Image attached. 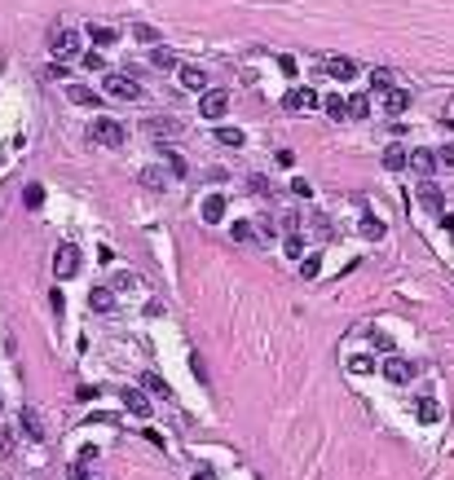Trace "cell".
Listing matches in <instances>:
<instances>
[{
    "label": "cell",
    "instance_id": "cell-22",
    "mask_svg": "<svg viewBox=\"0 0 454 480\" xmlns=\"http://www.w3.org/2000/svg\"><path fill=\"white\" fill-rule=\"evenodd\" d=\"M89 40L106 48V44H115V40H119V31H115V27H89Z\"/></svg>",
    "mask_w": 454,
    "mask_h": 480
},
{
    "label": "cell",
    "instance_id": "cell-28",
    "mask_svg": "<svg viewBox=\"0 0 454 480\" xmlns=\"http://www.w3.org/2000/svg\"><path fill=\"white\" fill-rule=\"evenodd\" d=\"M141 185H150V190H163V168H146V172H141Z\"/></svg>",
    "mask_w": 454,
    "mask_h": 480
},
{
    "label": "cell",
    "instance_id": "cell-27",
    "mask_svg": "<svg viewBox=\"0 0 454 480\" xmlns=\"http://www.w3.org/2000/svg\"><path fill=\"white\" fill-rule=\"evenodd\" d=\"M150 62H155L159 71H176V58L168 53V48H155V53H150Z\"/></svg>",
    "mask_w": 454,
    "mask_h": 480
},
{
    "label": "cell",
    "instance_id": "cell-4",
    "mask_svg": "<svg viewBox=\"0 0 454 480\" xmlns=\"http://www.w3.org/2000/svg\"><path fill=\"white\" fill-rule=\"evenodd\" d=\"M198 111H203V119H221L225 111H230V93H221V88L203 93V102H198Z\"/></svg>",
    "mask_w": 454,
    "mask_h": 480
},
{
    "label": "cell",
    "instance_id": "cell-41",
    "mask_svg": "<svg viewBox=\"0 0 454 480\" xmlns=\"http://www.w3.org/2000/svg\"><path fill=\"white\" fill-rule=\"evenodd\" d=\"M163 159H168V168H172L176 176H186V159H181V155H163Z\"/></svg>",
    "mask_w": 454,
    "mask_h": 480
},
{
    "label": "cell",
    "instance_id": "cell-31",
    "mask_svg": "<svg viewBox=\"0 0 454 480\" xmlns=\"http://www.w3.org/2000/svg\"><path fill=\"white\" fill-rule=\"evenodd\" d=\"M22 203H27V208H40V203H44V185H27V190H22Z\"/></svg>",
    "mask_w": 454,
    "mask_h": 480
},
{
    "label": "cell",
    "instance_id": "cell-25",
    "mask_svg": "<svg viewBox=\"0 0 454 480\" xmlns=\"http://www.w3.org/2000/svg\"><path fill=\"white\" fill-rule=\"evenodd\" d=\"M322 111H326V115H331V119L340 123V119H344V97H340V93H331V97L322 102Z\"/></svg>",
    "mask_w": 454,
    "mask_h": 480
},
{
    "label": "cell",
    "instance_id": "cell-16",
    "mask_svg": "<svg viewBox=\"0 0 454 480\" xmlns=\"http://www.w3.org/2000/svg\"><path fill=\"white\" fill-rule=\"evenodd\" d=\"M176 133H181V123H176V119H150V137H155V141L176 137Z\"/></svg>",
    "mask_w": 454,
    "mask_h": 480
},
{
    "label": "cell",
    "instance_id": "cell-36",
    "mask_svg": "<svg viewBox=\"0 0 454 480\" xmlns=\"http://www.w3.org/2000/svg\"><path fill=\"white\" fill-rule=\"evenodd\" d=\"M287 256H291V260L305 256V242H300V234H287Z\"/></svg>",
    "mask_w": 454,
    "mask_h": 480
},
{
    "label": "cell",
    "instance_id": "cell-7",
    "mask_svg": "<svg viewBox=\"0 0 454 480\" xmlns=\"http://www.w3.org/2000/svg\"><path fill=\"white\" fill-rule=\"evenodd\" d=\"M123 406H128V414H137V419H150V397L146 392H137V388H123Z\"/></svg>",
    "mask_w": 454,
    "mask_h": 480
},
{
    "label": "cell",
    "instance_id": "cell-14",
    "mask_svg": "<svg viewBox=\"0 0 454 480\" xmlns=\"http://www.w3.org/2000/svg\"><path fill=\"white\" fill-rule=\"evenodd\" d=\"M326 75H336V80H353V75H358V62H353V58H331V62H326Z\"/></svg>",
    "mask_w": 454,
    "mask_h": 480
},
{
    "label": "cell",
    "instance_id": "cell-1",
    "mask_svg": "<svg viewBox=\"0 0 454 480\" xmlns=\"http://www.w3.org/2000/svg\"><path fill=\"white\" fill-rule=\"evenodd\" d=\"M89 137H93L97 145H111V150H115V145H123L128 128H123L119 119H106V115H102V119H93V123H89Z\"/></svg>",
    "mask_w": 454,
    "mask_h": 480
},
{
    "label": "cell",
    "instance_id": "cell-33",
    "mask_svg": "<svg viewBox=\"0 0 454 480\" xmlns=\"http://www.w3.org/2000/svg\"><path fill=\"white\" fill-rule=\"evenodd\" d=\"M300 260H305V265H300V273H305V277H318L322 273V256H300Z\"/></svg>",
    "mask_w": 454,
    "mask_h": 480
},
{
    "label": "cell",
    "instance_id": "cell-26",
    "mask_svg": "<svg viewBox=\"0 0 454 480\" xmlns=\"http://www.w3.org/2000/svg\"><path fill=\"white\" fill-rule=\"evenodd\" d=\"M251 230H256V225H251V220H234V225H230L234 242H251Z\"/></svg>",
    "mask_w": 454,
    "mask_h": 480
},
{
    "label": "cell",
    "instance_id": "cell-32",
    "mask_svg": "<svg viewBox=\"0 0 454 480\" xmlns=\"http://www.w3.org/2000/svg\"><path fill=\"white\" fill-rule=\"evenodd\" d=\"M133 36H137L141 44H155V40H159V31L150 27V22H137V27H133Z\"/></svg>",
    "mask_w": 454,
    "mask_h": 480
},
{
    "label": "cell",
    "instance_id": "cell-5",
    "mask_svg": "<svg viewBox=\"0 0 454 480\" xmlns=\"http://www.w3.org/2000/svg\"><path fill=\"white\" fill-rule=\"evenodd\" d=\"M384 379H393V384H410V379H415V366H410L406 357H397V352H393V357L384 362Z\"/></svg>",
    "mask_w": 454,
    "mask_h": 480
},
{
    "label": "cell",
    "instance_id": "cell-23",
    "mask_svg": "<svg viewBox=\"0 0 454 480\" xmlns=\"http://www.w3.org/2000/svg\"><path fill=\"white\" fill-rule=\"evenodd\" d=\"M247 190L256 194V198H269V194H273V185H269V176H261V172H256V176H247Z\"/></svg>",
    "mask_w": 454,
    "mask_h": 480
},
{
    "label": "cell",
    "instance_id": "cell-40",
    "mask_svg": "<svg viewBox=\"0 0 454 480\" xmlns=\"http://www.w3.org/2000/svg\"><path fill=\"white\" fill-rule=\"evenodd\" d=\"M291 194H296V198H309V194H313V185L305 181V176H296V181H291Z\"/></svg>",
    "mask_w": 454,
    "mask_h": 480
},
{
    "label": "cell",
    "instance_id": "cell-19",
    "mask_svg": "<svg viewBox=\"0 0 454 480\" xmlns=\"http://www.w3.org/2000/svg\"><path fill=\"white\" fill-rule=\"evenodd\" d=\"M66 97H71L75 106H97V93H93V88H84V84H71V88H66Z\"/></svg>",
    "mask_w": 454,
    "mask_h": 480
},
{
    "label": "cell",
    "instance_id": "cell-34",
    "mask_svg": "<svg viewBox=\"0 0 454 480\" xmlns=\"http://www.w3.org/2000/svg\"><path fill=\"white\" fill-rule=\"evenodd\" d=\"M348 370H353V374H375V362H370V357H353Z\"/></svg>",
    "mask_w": 454,
    "mask_h": 480
},
{
    "label": "cell",
    "instance_id": "cell-24",
    "mask_svg": "<svg viewBox=\"0 0 454 480\" xmlns=\"http://www.w3.org/2000/svg\"><path fill=\"white\" fill-rule=\"evenodd\" d=\"M141 384H146V392H155V397H163V401L172 397V388L163 384V379H159V374H146V379H141Z\"/></svg>",
    "mask_w": 454,
    "mask_h": 480
},
{
    "label": "cell",
    "instance_id": "cell-37",
    "mask_svg": "<svg viewBox=\"0 0 454 480\" xmlns=\"http://www.w3.org/2000/svg\"><path fill=\"white\" fill-rule=\"evenodd\" d=\"M9 454H14V432H9V427H0V459H9Z\"/></svg>",
    "mask_w": 454,
    "mask_h": 480
},
{
    "label": "cell",
    "instance_id": "cell-10",
    "mask_svg": "<svg viewBox=\"0 0 454 480\" xmlns=\"http://www.w3.org/2000/svg\"><path fill=\"white\" fill-rule=\"evenodd\" d=\"M406 106H410V93L406 88H384V111L388 115H401Z\"/></svg>",
    "mask_w": 454,
    "mask_h": 480
},
{
    "label": "cell",
    "instance_id": "cell-38",
    "mask_svg": "<svg viewBox=\"0 0 454 480\" xmlns=\"http://www.w3.org/2000/svg\"><path fill=\"white\" fill-rule=\"evenodd\" d=\"M370 344L380 348V352H388V357H393V335H384V331H375V335H370Z\"/></svg>",
    "mask_w": 454,
    "mask_h": 480
},
{
    "label": "cell",
    "instance_id": "cell-18",
    "mask_svg": "<svg viewBox=\"0 0 454 480\" xmlns=\"http://www.w3.org/2000/svg\"><path fill=\"white\" fill-rule=\"evenodd\" d=\"M370 115V97H348L344 102V119H366Z\"/></svg>",
    "mask_w": 454,
    "mask_h": 480
},
{
    "label": "cell",
    "instance_id": "cell-9",
    "mask_svg": "<svg viewBox=\"0 0 454 480\" xmlns=\"http://www.w3.org/2000/svg\"><path fill=\"white\" fill-rule=\"evenodd\" d=\"M89 309L111 313V309H115V291H111V287H93V291H89Z\"/></svg>",
    "mask_w": 454,
    "mask_h": 480
},
{
    "label": "cell",
    "instance_id": "cell-3",
    "mask_svg": "<svg viewBox=\"0 0 454 480\" xmlns=\"http://www.w3.org/2000/svg\"><path fill=\"white\" fill-rule=\"evenodd\" d=\"M106 93H111V97H123V102H133V97H141L137 80H133V75H119V71H111V75H106Z\"/></svg>",
    "mask_w": 454,
    "mask_h": 480
},
{
    "label": "cell",
    "instance_id": "cell-17",
    "mask_svg": "<svg viewBox=\"0 0 454 480\" xmlns=\"http://www.w3.org/2000/svg\"><path fill=\"white\" fill-rule=\"evenodd\" d=\"M415 414H419L423 423H437V419H441V406H437L433 397H419V401H415Z\"/></svg>",
    "mask_w": 454,
    "mask_h": 480
},
{
    "label": "cell",
    "instance_id": "cell-29",
    "mask_svg": "<svg viewBox=\"0 0 454 480\" xmlns=\"http://www.w3.org/2000/svg\"><path fill=\"white\" fill-rule=\"evenodd\" d=\"M362 234H366V238H384V220H380V216H366V220H362Z\"/></svg>",
    "mask_w": 454,
    "mask_h": 480
},
{
    "label": "cell",
    "instance_id": "cell-35",
    "mask_svg": "<svg viewBox=\"0 0 454 480\" xmlns=\"http://www.w3.org/2000/svg\"><path fill=\"white\" fill-rule=\"evenodd\" d=\"M313 238H331V220H326V216H313Z\"/></svg>",
    "mask_w": 454,
    "mask_h": 480
},
{
    "label": "cell",
    "instance_id": "cell-42",
    "mask_svg": "<svg viewBox=\"0 0 454 480\" xmlns=\"http://www.w3.org/2000/svg\"><path fill=\"white\" fill-rule=\"evenodd\" d=\"M283 230H287V234H296V230H300V216H296V212H287V216H283Z\"/></svg>",
    "mask_w": 454,
    "mask_h": 480
},
{
    "label": "cell",
    "instance_id": "cell-39",
    "mask_svg": "<svg viewBox=\"0 0 454 480\" xmlns=\"http://www.w3.org/2000/svg\"><path fill=\"white\" fill-rule=\"evenodd\" d=\"M370 88H393V75L388 71H370Z\"/></svg>",
    "mask_w": 454,
    "mask_h": 480
},
{
    "label": "cell",
    "instance_id": "cell-43",
    "mask_svg": "<svg viewBox=\"0 0 454 480\" xmlns=\"http://www.w3.org/2000/svg\"><path fill=\"white\" fill-rule=\"evenodd\" d=\"M437 163H450V168H454V145H445V150H441V155H437Z\"/></svg>",
    "mask_w": 454,
    "mask_h": 480
},
{
    "label": "cell",
    "instance_id": "cell-15",
    "mask_svg": "<svg viewBox=\"0 0 454 480\" xmlns=\"http://www.w3.org/2000/svg\"><path fill=\"white\" fill-rule=\"evenodd\" d=\"M181 84H186L190 93H203V88H208V75L198 71V66H181Z\"/></svg>",
    "mask_w": 454,
    "mask_h": 480
},
{
    "label": "cell",
    "instance_id": "cell-30",
    "mask_svg": "<svg viewBox=\"0 0 454 480\" xmlns=\"http://www.w3.org/2000/svg\"><path fill=\"white\" fill-rule=\"evenodd\" d=\"M216 141H221V145H234V150H238V145H243V133H238V128H216Z\"/></svg>",
    "mask_w": 454,
    "mask_h": 480
},
{
    "label": "cell",
    "instance_id": "cell-20",
    "mask_svg": "<svg viewBox=\"0 0 454 480\" xmlns=\"http://www.w3.org/2000/svg\"><path fill=\"white\" fill-rule=\"evenodd\" d=\"M54 53H58V62L66 53H75V31H54Z\"/></svg>",
    "mask_w": 454,
    "mask_h": 480
},
{
    "label": "cell",
    "instance_id": "cell-2",
    "mask_svg": "<svg viewBox=\"0 0 454 480\" xmlns=\"http://www.w3.org/2000/svg\"><path fill=\"white\" fill-rule=\"evenodd\" d=\"M54 273L58 277H75V273H80V247H75V242H58V251H54Z\"/></svg>",
    "mask_w": 454,
    "mask_h": 480
},
{
    "label": "cell",
    "instance_id": "cell-21",
    "mask_svg": "<svg viewBox=\"0 0 454 480\" xmlns=\"http://www.w3.org/2000/svg\"><path fill=\"white\" fill-rule=\"evenodd\" d=\"M384 168H388V172H401V168H406V150H401V145H388V150H384Z\"/></svg>",
    "mask_w": 454,
    "mask_h": 480
},
{
    "label": "cell",
    "instance_id": "cell-13",
    "mask_svg": "<svg viewBox=\"0 0 454 480\" xmlns=\"http://www.w3.org/2000/svg\"><path fill=\"white\" fill-rule=\"evenodd\" d=\"M406 163H415L419 176H433L437 172V155H433V150H415V155H406Z\"/></svg>",
    "mask_w": 454,
    "mask_h": 480
},
{
    "label": "cell",
    "instance_id": "cell-44",
    "mask_svg": "<svg viewBox=\"0 0 454 480\" xmlns=\"http://www.w3.org/2000/svg\"><path fill=\"white\" fill-rule=\"evenodd\" d=\"M194 480H216V476H212V467H198V471H194Z\"/></svg>",
    "mask_w": 454,
    "mask_h": 480
},
{
    "label": "cell",
    "instance_id": "cell-6",
    "mask_svg": "<svg viewBox=\"0 0 454 480\" xmlns=\"http://www.w3.org/2000/svg\"><path fill=\"white\" fill-rule=\"evenodd\" d=\"M283 106H287V111H313V106H318V93H313V88H291V93L283 97Z\"/></svg>",
    "mask_w": 454,
    "mask_h": 480
},
{
    "label": "cell",
    "instance_id": "cell-8",
    "mask_svg": "<svg viewBox=\"0 0 454 480\" xmlns=\"http://www.w3.org/2000/svg\"><path fill=\"white\" fill-rule=\"evenodd\" d=\"M419 203H423L428 212H445V198H441V190H437L433 181H423V185H419Z\"/></svg>",
    "mask_w": 454,
    "mask_h": 480
},
{
    "label": "cell",
    "instance_id": "cell-11",
    "mask_svg": "<svg viewBox=\"0 0 454 480\" xmlns=\"http://www.w3.org/2000/svg\"><path fill=\"white\" fill-rule=\"evenodd\" d=\"M18 423H22V432H27L31 441H44V423H40V414H36L31 406H22V419H18Z\"/></svg>",
    "mask_w": 454,
    "mask_h": 480
},
{
    "label": "cell",
    "instance_id": "cell-12",
    "mask_svg": "<svg viewBox=\"0 0 454 480\" xmlns=\"http://www.w3.org/2000/svg\"><path fill=\"white\" fill-rule=\"evenodd\" d=\"M203 220L208 225H221L225 220V194H208L203 198Z\"/></svg>",
    "mask_w": 454,
    "mask_h": 480
}]
</instances>
